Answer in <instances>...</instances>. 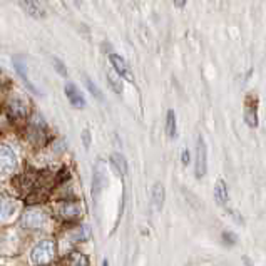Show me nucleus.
<instances>
[{"instance_id": "nucleus-1", "label": "nucleus", "mask_w": 266, "mask_h": 266, "mask_svg": "<svg viewBox=\"0 0 266 266\" xmlns=\"http://www.w3.org/2000/svg\"><path fill=\"white\" fill-rule=\"evenodd\" d=\"M208 173V147L203 139V136H198L196 144V159H194V176L198 179L205 178Z\"/></svg>"}, {"instance_id": "nucleus-2", "label": "nucleus", "mask_w": 266, "mask_h": 266, "mask_svg": "<svg viewBox=\"0 0 266 266\" xmlns=\"http://www.w3.org/2000/svg\"><path fill=\"white\" fill-rule=\"evenodd\" d=\"M109 61H111V64H112V67H114L117 76L124 77V79L129 82H134V76H132V72L129 70L127 62L124 61L123 57L117 56V54H109Z\"/></svg>"}, {"instance_id": "nucleus-3", "label": "nucleus", "mask_w": 266, "mask_h": 266, "mask_svg": "<svg viewBox=\"0 0 266 266\" xmlns=\"http://www.w3.org/2000/svg\"><path fill=\"white\" fill-rule=\"evenodd\" d=\"M52 253H54V245L52 243H49V241L41 243L37 248L34 249L32 261H34V263H37V265H42V263H45V261H49L50 258H52Z\"/></svg>"}, {"instance_id": "nucleus-4", "label": "nucleus", "mask_w": 266, "mask_h": 266, "mask_svg": "<svg viewBox=\"0 0 266 266\" xmlns=\"http://www.w3.org/2000/svg\"><path fill=\"white\" fill-rule=\"evenodd\" d=\"M245 123L248 127H258L260 124V117H258V101L253 99V101H246V105H245Z\"/></svg>"}, {"instance_id": "nucleus-5", "label": "nucleus", "mask_w": 266, "mask_h": 266, "mask_svg": "<svg viewBox=\"0 0 266 266\" xmlns=\"http://www.w3.org/2000/svg\"><path fill=\"white\" fill-rule=\"evenodd\" d=\"M65 96H67V99L70 101V104H72L74 107L82 109L85 105L84 96L81 94V91L77 89L76 84H65Z\"/></svg>"}, {"instance_id": "nucleus-6", "label": "nucleus", "mask_w": 266, "mask_h": 266, "mask_svg": "<svg viewBox=\"0 0 266 266\" xmlns=\"http://www.w3.org/2000/svg\"><path fill=\"white\" fill-rule=\"evenodd\" d=\"M214 199L220 206H226L229 201V191L226 186L225 179H218L216 184H214Z\"/></svg>"}, {"instance_id": "nucleus-7", "label": "nucleus", "mask_w": 266, "mask_h": 266, "mask_svg": "<svg viewBox=\"0 0 266 266\" xmlns=\"http://www.w3.org/2000/svg\"><path fill=\"white\" fill-rule=\"evenodd\" d=\"M151 198H152V205H154V208L156 209H163L164 199H166V191H164L163 183H156V184L152 186Z\"/></svg>"}, {"instance_id": "nucleus-8", "label": "nucleus", "mask_w": 266, "mask_h": 266, "mask_svg": "<svg viewBox=\"0 0 266 266\" xmlns=\"http://www.w3.org/2000/svg\"><path fill=\"white\" fill-rule=\"evenodd\" d=\"M15 166L14 154L7 147H0V173H5V171L12 169Z\"/></svg>"}, {"instance_id": "nucleus-9", "label": "nucleus", "mask_w": 266, "mask_h": 266, "mask_svg": "<svg viewBox=\"0 0 266 266\" xmlns=\"http://www.w3.org/2000/svg\"><path fill=\"white\" fill-rule=\"evenodd\" d=\"M111 164H112V169H114L119 176H124L127 173V161L123 154H112Z\"/></svg>"}, {"instance_id": "nucleus-10", "label": "nucleus", "mask_w": 266, "mask_h": 266, "mask_svg": "<svg viewBox=\"0 0 266 266\" xmlns=\"http://www.w3.org/2000/svg\"><path fill=\"white\" fill-rule=\"evenodd\" d=\"M20 7H23V9L27 10V14L32 15L35 19L45 17V10L42 9V5L37 2H20Z\"/></svg>"}, {"instance_id": "nucleus-11", "label": "nucleus", "mask_w": 266, "mask_h": 266, "mask_svg": "<svg viewBox=\"0 0 266 266\" xmlns=\"http://www.w3.org/2000/svg\"><path fill=\"white\" fill-rule=\"evenodd\" d=\"M166 132L171 139H174L178 136V123H176V114L173 109H169L166 114Z\"/></svg>"}, {"instance_id": "nucleus-12", "label": "nucleus", "mask_w": 266, "mask_h": 266, "mask_svg": "<svg viewBox=\"0 0 266 266\" xmlns=\"http://www.w3.org/2000/svg\"><path fill=\"white\" fill-rule=\"evenodd\" d=\"M15 70H17V72H19V76L22 77V81L27 84V87H29V89H32V91H34L35 94H41V92H39V89H37V87H34V84H32V82H29V79H27V72H25V67H23V64H22V62L15 61Z\"/></svg>"}, {"instance_id": "nucleus-13", "label": "nucleus", "mask_w": 266, "mask_h": 266, "mask_svg": "<svg viewBox=\"0 0 266 266\" xmlns=\"http://www.w3.org/2000/svg\"><path fill=\"white\" fill-rule=\"evenodd\" d=\"M84 82H85V85H87V89H89V92L92 94L96 99H99V101H104V96H102V92L99 91V87H97L94 82L89 79V77H84Z\"/></svg>"}, {"instance_id": "nucleus-14", "label": "nucleus", "mask_w": 266, "mask_h": 266, "mask_svg": "<svg viewBox=\"0 0 266 266\" xmlns=\"http://www.w3.org/2000/svg\"><path fill=\"white\" fill-rule=\"evenodd\" d=\"M107 81H109V85H111V87L114 89V91H116L117 94L123 92V82H121V79L116 76V74H111V72H109V74H107Z\"/></svg>"}, {"instance_id": "nucleus-15", "label": "nucleus", "mask_w": 266, "mask_h": 266, "mask_svg": "<svg viewBox=\"0 0 266 266\" xmlns=\"http://www.w3.org/2000/svg\"><path fill=\"white\" fill-rule=\"evenodd\" d=\"M221 238H223V243H225V245H228V246H233V245H236V241H238L236 234L231 233V231H223Z\"/></svg>"}, {"instance_id": "nucleus-16", "label": "nucleus", "mask_w": 266, "mask_h": 266, "mask_svg": "<svg viewBox=\"0 0 266 266\" xmlns=\"http://www.w3.org/2000/svg\"><path fill=\"white\" fill-rule=\"evenodd\" d=\"M52 62H54V67H56V70L61 76H67V69H65V65H64V62L61 61V59H57V57H54L52 59Z\"/></svg>"}, {"instance_id": "nucleus-17", "label": "nucleus", "mask_w": 266, "mask_h": 266, "mask_svg": "<svg viewBox=\"0 0 266 266\" xmlns=\"http://www.w3.org/2000/svg\"><path fill=\"white\" fill-rule=\"evenodd\" d=\"M82 141H84L85 147L91 146V132H89V129H84V132H82Z\"/></svg>"}, {"instance_id": "nucleus-18", "label": "nucleus", "mask_w": 266, "mask_h": 266, "mask_svg": "<svg viewBox=\"0 0 266 266\" xmlns=\"http://www.w3.org/2000/svg\"><path fill=\"white\" fill-rule=\"evenodd\" d=\"M181 163L184 164V166H186V164H189V151H187V149H184L181 152Z\"/></svg>"}, {"instance_id": "nucleus-19", "label": "nucleus", "mask_w": 266, "mask_h": 266, "mask_svg": "<svg viewBox=\"0 0 266 266\" xmlns=\"http://www.w3.org/2000/svg\"><path fill=\"white\" fill-rule=\"evenodd\" d=\"M174 5L178 7V9H184V7H186V2H174Z\"/></svg>"}, {"instance_id": "nucleus-20", "label": "nucleus", "mask_w": 266, "mask_h": 266, "mask_svg": "<svg viewBox=\"0 0 266 266\" xmlns=\"http://www.w3.org/2000/svg\"><path fill=\"white\" fill-rule=\"evenodd\" d=\"M243 260H245V263L248 265V266H253V263H251V261H248V258H246V256L243 258Z\"/></svg>"}, {"instance_id": "nucleus-21", "label": "nucleus", "mask_w": 266, "mask_h": 266, "mask_svg": "<svg viewBox=\"0 0 266 266\" xmlns=\"http://www.w3.org/2000/svg\"><path fill=\"white\" fill-rule=\"evenodd\" d=\"M102 266H109V261H107V260H104V261H102Z\"/></svg>"}]
</instances>
